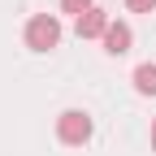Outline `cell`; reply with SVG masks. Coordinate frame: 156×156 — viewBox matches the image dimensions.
Instances as JSON below:
<instances>
[{"mask_svg":"<svg viewBox=\"0 0 156 156\" xmlns=\"http://www.w3.org/2000/svg\"><path fill=\"white\" fill-rule=\"evenodd\" d=\"M56 44H61V22H56L52 13H35L26 22V48L35 52H52Z\"/></svg>","mask_w":156,"mask_h":156,"instance_id":"cell-1","label":"cell"},{"mask_svg":"<svg viewBox=\"0 0 156 156\" xmlns=\"http://www.w3.org/2000/svg\"><path fill=\"white\" fill-rule=\"evenodd\" d=\"M74 30H78V39H104V30H108V13H104V9H87V13L74 22Z\"/></svg>","mask_w":156,"mask_h":156,"instance_id":"cell-4","label":"cell"},{"mask_svg":"<svg viewBox=\"0 0 156 156\" xmlns=\"http://www.w3.org/2000/svg\"><path fill=\"white\" fill-rule=\"evenodd\" d=\"M130 83H134L139 95H156V65H152V61L134 65V78H130Z\"/></svg>","mask_w":156,"mask_h":156,"instance_id":"cell-5","label":"cell"},{"mask_svg":"<svg viewBox=\"0 0 156 156\" xmlns=\"http://www.w3.org/2000/svg\"><path fill=\"white\" fill-rule=\"evenodd\" d=\"M152 147H156V122H152Z\"/></svg>","mask_w":156,"mask_h":156,"instance_id":"cell-8","label":"cell"},{"mask_svg":"<svg viewBox=\"0 0 156 156\" xmlns=\"http://www.w3.org/2000/svg\"><path fill=\"white\" fill-rule=\"evenodd\" d=\"M126 9H134V13H152L156 0H126Z\"/></svg>","mask_w":156,"mask_h":156,"instance_id":"cell-7","label":"cell"},{"mask_svg":"<svg viewBox=\"0 0 156 156\" xmlns=\"http://www.w3.org/2000/svg\"><path fill=\"white\" fill-rule=\"evenodd\" d=\"M61 9H65V13H78V17H83V13H87V9H95V5H91V0H61Z\"/></svg>","mask_w":156,"mask_h":156,"instance_id":"cell-6","label":"cell"},{"mask_svg":"<svg viewBox=\"0 0 156 156\" xmlns=\"http://www.w3.org/2000/svg\"><path fill=\"white\" fill-rule=\"evenodd\" d=\"M56 139H61L65 147H83L91 139V117L83 108H65L61 117H56Z\"/></svg>","mask_w":156,"mask_h":156,"instance_id":"cell-2","label":"cell"},{"mask_svg":"<svg viewBox=\"0 0 156 156\" xmlns=\"http://www.w3.org/2000/svg\"><path fill=\"white\" fill-rule=\"evenodd\" d=\"M130 44H134L130 22H108V30H104V52H108V56H126Z\"/></svg>","mask_w":156,"mask_h":156,"instance_id":"cell-3","label":"cell"}]
</instances>
